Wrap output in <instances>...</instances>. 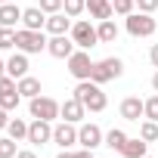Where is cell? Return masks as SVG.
Segmentation results:
<instances>
[{
  "label": "cell",
  "instance_id": "cell-23",
  "mask_svg": "<svg viewBox=\"0 0 158 158\" xmlns=\"http://www.w3.org/2000/svg\"><path fill=\"white\" fill-rule=\"evenodd\" d=\"M6 133L19 143V139H28V124L22 121V118H10V124H6Z\"/></svg>",
  "mask_w": 158,
  "mask_h": 158
},
{
  "label": "cell",
  "instance_id": "cell-29",
  "mask_svg": "<svg viewBox=\"0 0 158 158\" xmlns=\"http://www.w3.org/2000/svg\"><path fill=\"white\" fill-rule=\"evenodd\" d=\"M133 6H136V0H112V10H115L118 16H130Z\"/></svg>",
  "mask_w": 158,
  "mask_h": 158
},
{
  "label": "cell",
  "instance_id": "cell-26",
  "mask_svg": "<svg viewBox=\"0 0 158 158\" xmlns=\"http://www.w3.org/2000/svg\"><path fill=\"white\" fill-rule=\"evenodd\" d=\"M84 10H87V0H65V3H62V13H68L71 19H77Z\"/></svg>",
  "mask_w": 158,
  "mask_h": 158
},
{
  "label": "cell",
  "instance_id": "cell-30",
  "mask_svg": "<svg viewBox=\"0 0 158 158\" xmlns=\"http://www.w3.org/2000/svg\"><path fill=\"white\" fill-rule=\"evenodd\" d=\"M143 118H149V121H158V93L146 99V115H143Z\"/></svg>",
  "mask_w": 158,
  "mask_h": 158
},
{
  "label": "cell",
  "instance_id": "cell-40",
  "mask_svg": "<svg viewBox=\"0 0 158 158\" xmlns=\"http://www.w3.org/2000/svg\"><path fill=\"white\" fill-rule=\"evenodd\" d=\"M0 3H10V0H0Z\"/></svg>",
  "mask_w": 158,
  "mask_h": 158
},
{
  "label": "cell",
  "instance_id": "cell-3",
  "mask_svg": "<svg viewBox=\"0 0 158 158\" xmlns=\"http://www.w3.org/2000/svg\"><path fill=\"white\" fill-rule=\"evenodd\" d=\"M124 25H127V34L130 37H152L155 28H158V22L152 19V13H130Z\"/></svg>",
  "mask_w": 158,
  "mask_h": 158
},
{
  "label": "cell",
  "instance_id": "cell-37",
  "mask_svg": "<svg viewBox=\"0 0 158 158\" xmlns=\"http://www.w3.org/2000/svg\"><path fill=\"white\" fill-rule=\"evenodd\" d=\"M56 158H74V152H68V149H62V152H59Z\"/></svg>",
  "mask_w": 158,
  "mask_h": 158
},
{
  "label": "cell",
  "instance_id": "cell-2",
  "mask_svg": "<svg viewBox=\"0 0 158 158\" xmlns=\"http://www.w3.org/2000/svg\"><path fill=\"white\" fill-rule=\"evenodd\" d=\"M121 74H124V62H121L118 56H106V59L93 62V74H90V81L102 87V84L115 81V77H121Z\"/></svg>",
  "mask_w": 158,
  "mask_h": 158
},
{
  "label": "cell",
  "instance_id": "cell-8",
  "mask_svg": "<svg viewBox=\"0 0 158 158\" xmlns=\"http://www.w3.org/2000/svg\"><path fill=\"white\" fill-rule=\"evenodd\" d=\"M74 50H77V47H74V40H71L68 34H53V37L47 40V53H50L53 59H68Z\"/></svg>",
  "mask_w": 158,
  "mask_h": 158
},
{
  "label": "cell",
  "instance_id": "cell-25",
  "mask_svg": "<svg viewBox=\"0 0 158 158\" xmlns=\"http://www.w3.org/2000/svg\"><path fill=\"white\" fill-rule=\"evenodd\" d=\"M19 99H22V93H19V90H10V93H0V109L13 112V109H19Z\"/></svg>",
  "mask_w": 158,
  "mask_h": 158
},
{
  "label": "cell",
  "instance_id": "cell-22",
  "mask_svg": "<svg viewBox=\"0 0 158 158\" xmlns=\"http://www.w3.org/2000/svg\"><path fill=\"white\" fill-rule=\"evenodd\" d=\"M124 143H127V133H124L121 127H112V130L106 133V143H102V146H109L112 152H121V149H124Z\"/></svg>",
  "mask_w": 158,
  "mask_h": 158
},
{
  "label": "cell",
  "instance_id": "cell-9",
  "mask_svg": "<svg viewBox=\"0 0 158 158\" xmlns=\"http://www.w3.org/2000/svg\"><path fill=\"white\" fill-rule=\"evenodd\" d=\"M53 139V124L50 121H40V118H34L31 124H28V143H34V146H44V143H50Z\"/></svg>",
  "mask_w": 158,
  "mask_h": 158
},
{
  "label": "cell",
  "instance_id": "cell-6",
  "mask_svg": "<svg viewBox=\"0 0 158 158\" xmlns=\"http://www.w3.org/2000/svg\"><path fill=\"white\" fill-rule=\"evenodd\" d=\"M16 50H22V53H40V50H47V37H44V31H31V28H19L16 31Z\"/></svg>",
  "mask_w": 158,
  "mask_h": 158
},
{
  "label": "cell",
  "instance_id": "cell-16",
  "mask_svg": "<svg viewBox=\"0 0 158 158\" xmlns=\"http://www.w3.org/2000/svg\"><path fill=\"white\" fill-rule=\"evenodd\" d=\"M6 74L10 77H16V81H19V77H25L28 74V53H16V56H10V62H6Z\"/></svg>",
  "mask_w": 158,
  "mask_h": 158
},
{
  "label": "cell",
  "instance_id": "cell-15",
  "mask_svg": "<svg viewBox=\"0 0 158 158\" xmlns=\"http://www.w3.org/2000/svg\"><path fill=\"white\" fill-rule=\"evenodd\" d=\"M71 25H74V22H71L68 13H53V16H47V25H44V28H47L50 34H68Z\"/></svg>",
  "mask_w": 158,
  "mask_h": 158
},
{
  "label": "cell",
  "instance_id": "cell-12",
  "mask_svg": "<svg viewBox=\"0 0 158 158\" xmlns=\"http://www.w3.org/2000/svg\"><path fill=\"white\" fill-rule=\"evenodd\" d=\"M121 118L124 121H139L143 115H146V99H139V96H127V99H121Z\"/></svg>",
  "mask_w": 158,
  "mask_h": 158
},
{
  "label": "cell",
  "instance_id": "cell-32",
  "mask_svg": "<svg viewBox=\"0 0 158 158\" xmlns=\"http://www.w3.org/2000/svg\"><path fill=\"white\" fill-rule=\"evenodd\" d=\"M136 6H139V13H155L158 0H136Z\"/></svg>",
  "mask_w": 158,
  "mask_h": 158
},
{
  "label": "cell",
  "instance_id": "cell-33",
  "mask_svg": "<svg viewBox=\"0 0 158 158\" xmlns=\"http://www.w3.org/2000/svg\"><path fill=\"white\" fill-rule=\"evenodd\" d=\"M149 62L158 68V44H152V50H149Z\"/></svg>",
  "mask_w": 158,
  "mask_h": 158
},
{
  "label": "cell",
  "instance_id": "cell-27",
  "mask_svg": "<svg viewBox=\"0 0 158 158\" xmlns=\"http://www.w3.org/2000/svg\"><path fill=\"white\" fill-rule=\"evenodd\" d=\"M13 47H16V28L0 25V50H13Z\"/></svg>",
  "mask_w": 158,
  "mask_h": 158
},
{
  "label": "cell",
  "instance_id": "cell-21",
  "mask_svg": "<svg viewBox=\"0 0 158 158\" xmlns=\"http://www.w3.org/2000/svg\"><path fill=\"white\" fill-rule=\"evenodd\" d=\"M19 93H22L25 99H34V96H40V81H37V77H31V74L19 77Z\"/></svg>",
  "mask_w": 158,
  "mask_h": 158
},
{
  "label": "cell",
  "instance_id": "cell-4",
  "mask_svg": "<svg viewBox=\"0 0 158 158\" xmlns=\"http://www.w3.org/2000/svg\"><path fill=\"white\" fill-rule=\"evenodd\" d=\"M65 62H68V74H71V77H77V81H90V74H93V59H90L87 50H74Z\"/></svg>",
  "mask_w": 158,
  "mask_h": 158
},
{
  "label": "cell",
  "instance_id": "cell-11",
  "mask_svg": "<svg viewBox=\"0 0 158 158\" xmlns=\"http://www.w3.org/2000/svg\"><path fill=\"white\" fill-rule=\"evenodd\" d=\"M77 143H81L84 149H96V146L106 143V136H102V130L96 124H81L77 127Z\"/></svg>",
  "mask_w": 158,
  "mask_h": 158
},
{
  "label": "cell",
  "instance_id": "cell-35",
  "mask_svg": "<svg viewBox=\"0 0 158 158\" xmlns=\"http://www.w3.org/2000/svg\"><path fill=\"white\" fill-rule=\"evenodd\" d=\"M74 158H96L93 149H81V152H74Z\"/></svg>",
  "mask_w": 158,
  "mask_h": 158
},
{
  "label": "cell",
  "instance_id": "cell-18",
  "mask_svg": "<svg viewBox=\"0 0 158 158\" xmlns=\"http://www.w3.org/2000/svg\"><path fill=\"white\" fill-rule=\"evenodd\" d=\"M87 10H90V16L93 19H112L115 16V10H112V0H87Z\"/></svg>",
  "mask_w": 158,
  "mask_h": 158
},
{
  "label": "cell",
  "instance_id": "cell-28",
  "mask_svg": "<svg viewBox=\"0 0 158 158\" xmlns=\"http://www.w3.org/2000/svg\"><path fill=\"white\" fill-rule=\"evenodd\" d=\"M16 155H19L16 139L13 136H3V139H0V158H16Z\"/></svg>",
  "mask_w": 158,
  "mask_h": 158
},
{
  "label": "cell",
  "instance_id": "cell-20",
  "mask_svg": "<svg viewBox=\"0 0 158 158\" xmlns=\"http://www.w3.org/2000/svg\"><path fill=\"white\" fill-rule=\"evenodd\" d=\"M96 34H99V44H115V40H118V25H115L112 19H102V22L96 25Z\"/></svg>",
  "mask_w": 158,
  "mask_h": 158
},
{
  "label": "cell",
  "instance_id": "cell-14",
  "mask_svg": "<svg viewBox=\"0 0 158 158\" xmlns=\"http://www.w3.org/2000/svg\"><path fill=\"white\" fill-rule=\"evenodd\" d=\"M22 25L31 28V31H44V25H47V13H44L40 6H28V10H22Z\"/></svg>",
  "mask_w": 158,
  "mask_h": 158
},
{
  "label": "cell",
  "instance_id": "cell-24",
  "mask_svg": "<svg viewBox=\"0 0 158 158\" xmlns=\"http://www.w3.org/2000/svg\"><path fill=\"white\" fill-rule=\"evenodd\" d=\"M139 136H143L146 143H158V121H149V118H146V121L139 124Z\"/></svg>",
  "mask_w": 158,
  "mask_h": 158
},
{
  "label": "cell",
  "instance_id": "cell-1",
  "mask_svg": "<svg viewBox=\"0 0 158 158\" xmlns=\"http://www.w3.org/2000/svg\"><path fill=\"white\" fill-rule=\"evenodd\" d=\"M74 99H81L87 112H102V109L109 106L102 87L93 84V81H77V87H74Z\"/></svg>",
  "mask_w": 158,
  "mask_h": 158
},
{
  "label": "cell",
  "instance_id": "cell-17",
  "mask_svg": "<svg viewBox=\"0 0 158 158\" xmlns=\"http://www.w3.org/2000/svg\"><path fill=\"white\" fill-rule=\"evenodd\" d=\"M16 22H22V10L13 3H0V25L3 28H16Z\"/></svg>",
  "mask_w": 158,
  "mask_h": 158
},
{
  "label": "cell",
  "instance_id": "cell-10",
  "mask_svg": "<svg viewBox=\"0 0 158 158\" xmlns=\"http://www.w3.org/2000/svg\"><path fill=\"white\" fill-rule=\"evenodd\" d=\"M53 143H56L59 149H68V146H74V143H77V127H74L71 121H62V124H56V127H53Z\"/></svg>",
  "mask_w": 158,
  "mask_h": 158
},
{
  "label": "cell",
  "instance_id": "cell-7",
  "mask_svg": "<svg viewBox=\"0 0 158 158\" xmlns=\"http://www.w3.org/2000/svg\"><path fill=\"white\" fill-rule=\"evenodd\" d=\"M59 106H62V102H56V99H50V96H34V99H28L31 118H40V121L59 118Z\"/></svg>",
  "mask_w": 158,
  "mask_h": 158
},
{
  "label": "cell",
  "instance_id": "cell-39",
  "mask_svg": "<svg viewBox=\"0 0 158 158\" xmlns=\"http://www.w3.org/2000/svg\"><path fill=\"white\" fill-rule=\"evenodd\" d=\"M3 74H6V65H3V62H0V77H3Z\"/></svg>",
  "mask_w": 158,
  "mask_h": 158
},
{
  "label": "cell",
  "instance_id": "cell-41",
  "mask_svg": "<svg viewBox=\"0 0 158 158\" xmlns=\"http://www.w3.org/2000/svg\"><path fill=\"white\" fill-rule=\"evenodd\" d=\"M143 158H149V155H143Z\"/></svg>",
  "mask_w": 158,
  "mask_h": 158
},
{
  "label": "cell",
  "instance_id": "cell-19",
  "mask_svg": "<svg viewBox=\"0 0 158 158\" xmlns=\"http://www.w3.org/2000/svg\"><path fill=\"white\" fill-rule=\"evenodd\" d=\"M146 155V139L143 136H127V143H124V149H121V158H143Z\"/></svg>",
  "mask_w": 158,
  "mask_h": 158
},
{
  "label": "cell",
  "instance_id": "cell-13",
  "mask_svg": "<svg viewBox=\"0 0 158 158\" xmlns=\"http://www.w3.org/2000/svg\"><path fill=\"white\" fill-rule=\"evenodd\" d=\"M84 112H87V109H84V102H81V99H74V96H71V99H65V102L59 106L62 121H71V124L81 121V118H84Z\"/></svg>",
  "mask_w": 158,
  "mask_h": 158
},
{
  "label": "cell",
  "instance_id": "cell-34",
  "mask_svg": "<svg viewBox=\"0 0 158 158\" xmlns=\"http://www.w3.org/2000/svg\"><path fill=\"white\" fill-rule=\"evenodd\" d=\"M6 124H10V115H6V109H0V130H6Z\"/></svg>",
  "mask_w": 158,
  "mask_h": 158
},
{
  "label": "cell",
  "instance_id": "cell-31",
  "mask_svg": "<svg viewBox=\"0 0 158 158\" xmlns=\"http://www.w3.org/2000/svg\"><path fill=\"white\" fill-rule=\"evenodd\" d=\"M62 3H65V0H40V10L47 16H53V13H62Z\"/></svg>",
  "mask_w": 158,
  "mask_h": 158
},
{
  "label": "cell",
  "instance_id": "cell-36",
  "mask_svg": "<svg viewBox=\"0 0 158 158\" xmlns=\"http://www.w3.org/2000/svg\"><path fill=\"white\" fill-rule=\"evenodd\" d=\"M16 158H40V155H37V152H31V149H22Z\"/></svg>",
  "mask_w": 158,
  "mask_h": 158
},
{
  "label": "cell",
  "instance_id": "cell-5",
  "mask_svg": "<svg viewBox=\"0 0 158 158\" xmlns=\"http://www.w3.org/2000/svg\"><path fill=\"white\" fill-rule=\"evenodd\" d=\"M71 40H74L77 50H90V47L99 44V34H96V28H93L87 19H77V22L71 25Z\"/></svg>",
  "mask_w": 158,
  "mask_h": 158
},
{
  "label": "cell",
  "instance_id": "cell-38",
  "mask_svg": "<svg viewBox=\"0 0 158 158\" xmlns=\"http://www.w3.org/2000/svg\"><path fill=\"white\" fill-rule=\"evenodd\" d=\"M152 90H155V93H158V71H155V74H152Z\"/></svg>",
  "mask_w": 158,
  "mask_h": 158
}]
</instances>
